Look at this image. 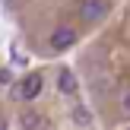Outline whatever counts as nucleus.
Instances as JSON below:
<instances>
[{
	"label": "nucleus",
	"instance_id": "nucleus-6",
	"mask_svg": "<svg viewBox=\"0 0 130 130\" xmlns=\"http://www.w3.org/2000/svg\"><path fill=\"white\" fill-rule=\"evenodd\" d=\"M19 124H22V127H41V118H38L35 111H29V114H25L22 121H19Z\"/></svg>",
	"mask_w": 130,
	"mask_h": 130
},
{
	"label": "nucleus",
	"instance_id": "nucleus-5",
	"mask_svg": "<svg viewBox=\"0 0 130 130\" xmlns=\"http://www.w3.org/2000/svg\"><path fill=\"white\" fill-rule=\"evenodd\" d=\"M73 124L89 127V124H92V111H89L86 105H76V108H73Z\"/></svg>",
	"mask_w": 130,
	"mask_h": 130
},
{
	"label": "nucleus",
	"instance_id": "nucleus-3",
	"mask_svg": "<svg viewBox=\"0 0 130 130\" xmlns=\"http://www.w3.org/2000/svg\"><path fill=\"white\" fill-rule=\"evenodd\" d=\"M73 44H76V32L73 29L60 25V29L51 32V48H54V51H67V48H73Z\"/></svg>",
	"mask_w": 130,
	"mask_h": 130
},
{
	"label": "nucleus",
	"instance_id": "nucleus-7",
	"mask_svg": "<svg viewBox=\"0 0 130 130\" xmlns=\"http://www.w3.org/2000/svg\"><path fill=\"white\" fill-rule=\"evenodd\" d=\"M121 105H124V111H127V114H130V92H127V95H124V102H121Z\"/></svg>",
	"mask_w": 130,
	"mask_h": 130
},
{
	"label": "nucleus",
	"instance_id": "nucleus-1",
	"mask_svg": "<svg viewBox=\"0 0 130 130\" xmlns=\"http://www.w3.org/2000/svg\"><path fill=\"white\" fill-rule=\"evenodd\" d=\"M41 86H44V76H41V73H29V76L16 86V99H25V102L38 99V95H41Z\"/></svg>",
	"mask_w": 130,
	"mask_h": 130
},
{
	"label": "nucleus",
	"instance_id": "nucleus-4",
	"mask_svg": "<svg viewBox=\"0 0 130 130\" xmlns=\"http://www.w3.org/2000/svg\"><path fill=\"white\" fill-rule=\"evenodd\" d=\"M57 89H60L63 95H76L79 83H76V76L70 73V70H60V73H57Z\"/></svg>",
	"mask_w": 130,
	"mask_h": 130
},
{
	"label": "nucleus",
	"instance_id": "nucleus-2",
	"mask_svg": "<svg viewBox=\"0 0 130 130\" xmlns=\"http://www.w3.org/2000/svg\"><path fill=\"white\" fill-rule=\"evenodd\" d=\"M108 10H111V0H86L83 3V19L86 22H99V19L108 16Z\"/></svg>",
	"mask_w": 130,
	"mask_h": 130
}]
</instances>
